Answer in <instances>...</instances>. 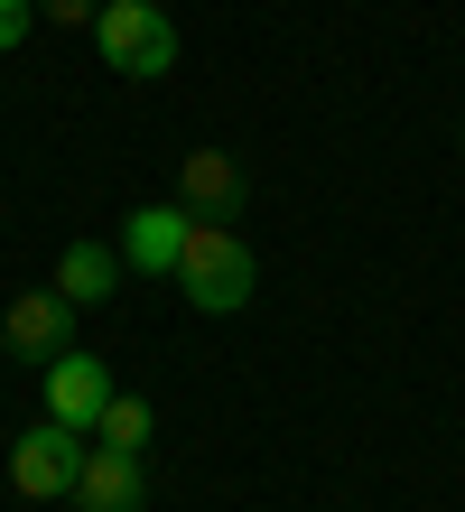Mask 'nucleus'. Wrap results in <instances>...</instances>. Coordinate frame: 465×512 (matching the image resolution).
<instances>
[{
  "instance_id": "obj_1",
  "label": "nucleus",
  "mask_w": 465,
  "mask_h": 512,
  "mask_svg": "<svg viewBox=\"0 0 465 512\" xmlns=\"http://www.w3.org/2000/svg\"><path fill=\"white\" fill-rule=\"evenodd\" d=\"M252 289H261V261H252V243H242L233 224H196V233H186L177 298L196 317H242V308H252Z\"/></svg>"
},
{
  "instance_id": "obj_2",
  "label": "nucleus",
  "mask_w": 465,
  "mask_h": 512,
  "mask_svg": "<svg viewBox=\"0 0 465 512\" xmlns=\"http://www.w3.org/2000/svg\"><path fill=\"white\" fill-rule=\"evenodd\" d=\"M93 47H103V66L112 75H168L177 66V19L159 10V0H103V19H93Z\"/></svg>"
},
{
  "instance_id": "obj_3",
  "label": "nucleus",
  "mask_w": 465,
  "mask_h": 512,
  "mask_svg": "<svg viewBox=\"0 0 465 512\" xmlns=\"http://www.w3.org/2000/svg\"><path fill=\"white\" fill-rule=\"evenodd\" d=\"M84 429H66V419H38V429H19V447H10V485H19V503H66L75 494V475H84Z\"/></svg>"
},
{
  "instance_id": "obj_4",
  "label": "nucleus",
  "mask_w": 465,
  "mask_h": 512,
  "mask_svg": "<svg viewBox=\"0 0 465 512\" xmlns=\"http://www.w3.org/2000/svg\"><path fill=\"white\" fill-rule=\"evenodd\" d=\"M242 196H252V187H242L233 149H186V159H177V205L196 224H242Z\"/></svg>"
},
{
  "instance_id": "obj_5",
  "label": "nucleus",
  "mask_w": 465,
  "mask_h": 512,
  "mask_svg": "<svg viewBox=\"0 0 465 512\" xmlns=\"http://www.w3.org/2000/svg\"><path fill=\"white\" fill-rule=\"evenodd\" d=\"M38 382H47V419H66V429H84V438H93V419H103V401L121 391L103 354H75V345L56 354V364H47Z\"/></svg>"
},
{
  "instance_id": "obj_6",
  "label": "nucleus",
  "mask_w": 465,
  "mask_h": 512,
  "mask_svg": "<svg viewBox=\"0 0 465 512\" xmlns=\"http://www.w3.org/2000/svg\"><path fill=\"white\" fill-rule=\"evenodd\" d=\"M75 512H149V466L131 457V447H84V475H75Z\"/></svg>"
},
{
  "instance_id": "obj_7",
  "label": "nucleus",
  "mask_w": 465,
  "mask_h": 512,
  "mask_svg": "<svg viewBox=\"0 0 465 512\" xmlns=\"http://www.w3.org/2000/svg\"><path fill=\"white\" fill-rule=\"evenodd\" d=\"M186 233H196V215H186V205H140V215L121 224V270H140V280H177Z\"/></svg>"
},
{
  "instance_id": "obj_8",
  "label": "nucleus",
  "mask_w": 465,
  "mask_h": 512,
  "mask_svg": "<svg viewBox=\"0 0 465 512\" xmlns=\"http://www.w3.org/2000/svg\"><path fill=\"white\" fill-rule=\"evenodd\" d=\"M66 326H75V308L56 289H19L10 317H0V345H10L19 364H56V354H66Z\"/></svg>"
},
{
  "instance_id": "obj_9",
  "label": "nucleus",
  "mask_w": 465,
  "mask_h": 512,
  "mask_svg": "<svg viewBox=\"0 0 465 512\" xmlns=\"http://www.w3.org/2000/svg\"><path fill=\"white\" fill-rule=\"evenodd\" d=\"M47 289L66 298V308H103V298L121 289V243H93V233H84V243H66Z\"/></svg>"
},
{
  "instance_id": "obj_10",
  "label": "nucleus",
  "mask_w": 465,
  "mask_h": 512,
  "mask_svg": "<svg viewBox=\"0 0 465 512\" xmlns=\"http://www.w3.org/2000/svg\"><path fill=\"white\" fill-rule=\"evenodd\" d=\"M93 438H103V447H131V457H140V447L159 438V410H149L140 391H112V401H103V419H93Z\"/></svg>"
},
{
  "instance_id": "obj_11",
  "label": "nucleus",
  "mask_w": 465,
  "mask_h": 512,
  "mask_svg": "<svg viewBox=\"0 0 465 512\" xmlns=\"http://www.w3.org/2000/svg\"><path fill=\"white\" fill-rule=\"evenodd\" d=\"M38 19H56V28H93V19H103V0H38Z\"/></svg>"
},
{
  "instance_id": "obj_12",
  "label": "nucleus",
  "mask_w": 465,
  "mask_h": 512,
  "mask_svg": "<svg viewBox=\"0 0 465 512\" xmlns=\"http://www.w3.org/2000/svg\"><path fill=\"white\" fill-rule=\"evenodd\" d=\"M28 28H38V0H0V47H19Z\"/></svg>"
}]
</instances>
